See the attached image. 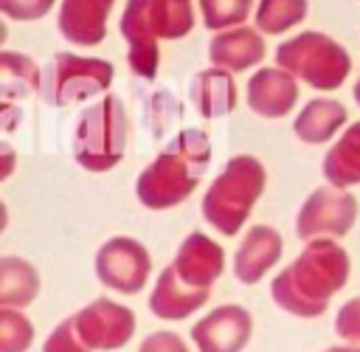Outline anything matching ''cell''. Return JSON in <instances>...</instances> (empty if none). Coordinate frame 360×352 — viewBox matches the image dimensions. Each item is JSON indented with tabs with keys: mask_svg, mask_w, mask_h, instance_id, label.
<instances>
[{
	"mask_svg": "<svg viewBox=\"0 0 360 352\" xmlns=\"http://www.w3.org/2000/svg\"><path fill=\"white\" fill-rule=\"evenodd\" d=\"M349 253L335 237H315L304 251L273 279V301L298 318H318L326 313L332 296L349 282Z\"/></svg>",
	"mask_w": 360,
	"mask_h": 352,
	"instance_id": "cell-1",
	"label": "cell"
},
{
	"mask_svg": "<svg viewBox=\"0 0 360 352\" xmlns=\"http://www.w3.org/2000/svg\"><path fill=\"white\" fill-rule=\"evenodd\" d=\"M211 163V138L202 130H180L158 158L138 175L135 194L141 206L166 211L191 197Z\"/></svg>",
	"mask_w": 360,
	"mask_h": 352,
	"instance_id": "cell-2",
	"label": "cell"
},
{
	"mask_svg": "<svg viewBox=\"0 0 360 352\" xmlns=\"http://www.w3.org/2000/svg\"><path fill=\"white\" fill-rule=\"evenodd\" d=\"M194 28L188 0H127L121 11V37L127 39V65L141 79H155L160 68V39H180Z\"/></svg>",
	"mask_w": 360,
	"mask_h": 352,
	"instance_id": "cell-3",
	"label": "cell"
},
{
	"mask_svg": "<svg viewBox=\"0 0 360 352\" xmlns=\"http://www.w3.org/2000/svg\"><path fill=\"white\" fill-rule=\"evenodd\" d=\"M264 186H267V172L262 161L253 155H233L202 194L205 222L225 237L239 234L253 206L259 203Z\"/></svg>",
	"mask_w": 360,
	"mask_h": 352,
	"instance_id": "cell-4",
	"label": "cell"
},
{
	"mask_svg": "<svg viewBox=\"0 0 360 352\" xmlns=\"http://www.w3.org/2000/svg\"><path fill=\"white\" fill-rule=\"evenodd\" d=\"M127 152V110L115 93H104L76 121L73 158L82 169L101 175L121 163Z\"/></svg>",
	"mask_w": 360,
	"mask_h": 352,
	"instance_id": "cell-5",
	"label": "cell"
},
{
	"mask_svg": "<svg viewBox=\"0 0 360 352\" xmlns=\"http://www.w3.org/2000/svg\"><path fill=\"white\" fill-rule=\"evenodd\" d=\"M276 65L312 90H338L352 70L349 51L323 31H301L276 48Z\"/></svg>",
	"mask_w": 360,
	"mask_h": 352,
	"instance_id": "cell-6",
	"label": "cell"
},
{
	"mask_svg": "<svg viewBox=\"0 0 360 352\" xmlns=\"http://www.w3.org/2000/svg\"><path fill=\"white\" fill-rule=\"evenodd\" d=\"M112 65L98 56H79L70 51H59L42 68L39 99L48 107H68L76 101H87L104 96L112 84Z\"/></svg>",
	"mask_w": 360,
	"mask_h": 352,
	"instance_id": "cell-7",
	"label": "cell"
},
{
	"mask_svg": "<svg viewBox=\"0 0 360 352\" xmlns=\"http://www.w3.org/2000/svg\"><path fill=\"white\" fill-rule=\"evenodd\" d=\"M357 200L352 191L338 186H321L307 194L295 217V234L309 242L315 237H346L357 220Z\"/></svg>",
	"mask_w": 360,
	"mask_h": 352,
	"instance_id": "cell-8",
	"label": "cell"
},
{
	"mask_svg": "<svg viewBox=\"0 0 360 352\" xmlns=\"http://www.w3.org/2000/svg\"><path fill=\"white\" fill-rule=\"evenodd\" d=\"M96 279L121 296H132L146 287L152 273V259L143 242L132 237H112L96 251Z\"/></svg>",
	"mask_w": 360,
	"mask_h": 352,
	"instance_id": "cell-9",
	"label": "cell"
},
{
	"mask_svg": "<svg viewBox=\"0 0 360 352\" xmlns=\"http://www.w3.org/2000/svg\"><path fill=\"white\" fill-rule=\"evenodd\" d=\"M76 329L82 341L93 352H112L132 341L135 335V313L118 301L96 298L79 313H73Z\"/></svg>",
	"mask_w": 360,
	"mask_h": 352,
	"instance_id": "cell-10",
	"label": "cell"
},
{
	"mask_svg": "<svg viewBox=\"0 0 360 352\" xmlns=\"http://www.w3.org/2000/svg\"><path fill=\"white\" fill-rule=\"evenodd\" d=\"M253 335V315L239 304H222L191 324L197 352H242Z\"/></svg>",
	"mask_w": 360,
	"mask_h": 352,
	"instance_id": "cell-11",
	"label": "cell"
},
{
	"mask_svg": "<svg viewBox=\"0 0 360 352\" xmlns=\"http://www.w3.org/2000/svg\"><path fill=\"white\" fill-rule=\"evenodd\" d=\"M172 268L180 276V282H186L188 287L211 290L214 282L225 270V253H222L219 242H214L202 231H191L180 242V248H177V253L172 259Z\"/></svg>",
	"mask_w": 360,
	"mask_h": 352,
	"instance_id": "cell-12",
	"label": "cell"
},
{
	"mask_svg": "<svg viewBox=\"0 0 360 352\" xmlns=\"http://www.w3.org/2000/svg\"><path fill=\"white\" fill-rule=\"evenodd\" d=\"M298 101V79L284 68H259L248 79V107L262 118H284Z\"/></svg>",
	"mask_w": 360,
	"mask_h": 352,
	"instance_id": "cell-13",
	"label": "cell"
},
{
	"mask_svg": "<svg viewBox=\"0 0 360 352\" xmlns=\"http://www.w3.org/2000/svg\"><path fill=\"white\" fill-rule=\"evenodd\" d=\"M115 0H59L56 28L70 45H98L107 37V17Z\"/></svg>",
	"mask_w": 360,
	"mask_h": 352,
	"instance_id": "cell-14",
	"label": "cell"
},
{
	"mask_svg": "<svg viewBox=\"0 0 360 352\" xmlns=\"http://www.w3.org/2000/svg\"><path fill=\"white\" fill-rule=\"evenodd\" d=\"M264 54H267L264 37L259 28H250V25H233V28L217 31L208 42V62L231 73L256 68L264 59Z\"/></svg>",
	"mask_w": 360,
	"mask_h": 352,
	"instance_id": "cell-15",
	"label": "cell"
},
{
	"mask_svg": "<svg viewBox=\"0 0 360 352\" xmlns=\"http://www.w3.org/2000/svg\"><path fill=\"white\" fill-rule=\"evenodd\" d=\"M281 234L273 225H250L233 253V276L242 284H256L281 259Z\"/></svg>",
	"mask_w": 360,
	"mask_h": 352,
	"instance_id": "cell-16",
	"label": "cell"
},
{
	"mask_svg": "<svg viewBox=\"0 0 360 352\" xmlns=\"http://www.w3.org/2000/svg\"><path fill=\"white\" fill-rule=\"evenodd\" d=\"M208 296H211V290H194V287H188L186 282H180V276L174 273V268L166 265L158 273L155 287L149 293V310L160 321H183V318L194 315L208 301Z\"/></svg>",
	"mask_w": 360,
	"mask_h": 352,
	"instance_id": "cell-17",
	"label": "cell"
},
{
	"mask_svg": "<svg viewBox=\"0 0 360 352\" xmlns=\"http://www.w3.org/2000/svg\"><path fill=\"white\" fill-rule=\"evenodd\" d=\"M191 104L202 118H225L233 113L239 93H236V82L233 73L225 68H205L200 73H194L191 87H188Z\"/></svg>",
	"mask_w": 360,
	"mask_h": 352,
	"instance_id": "cell-18",
	"label": "cell"
},
{
	"mask_svg": "<svg viewBox=\"0 0 360 352\" xmlns=\"http://www.w3.org/2000/svg\"><path fill=\"white\" fill-rule=\"evenodd\" d=\"M346 121L349 113L338 99H312L295 115L292 130L304 144H326L338 135L340 127H346Z\"/></svg>",
	"mask_w": 360,
	"mask_h": 352,
	"instance_id": "cell-19",
	"label": "cell"
},
{
	"mask_svg": "<svg viewBox=\"0 0 360 352\" xmlns=\"http://www.w3.org/2000/svg\"><path fill=\"white\" fill-rule=\"evenodd\" d=\"M323 177L338 189L360 183V121L349 124L323 155Z\"/></svg>",
	"mask_w": 360,
	"mask_h": 352,
	"instance_id": "cell-20",
	"label": "cell"
},
{
	"mask_svg": "<svg viewBox=\"0 0 360 352\" xmlns=\"http://www.w3.org/2000/svg\"><path fill=\"white\" fill-rule=\"evenodd\" d=\"M39 296V270L22 256L0 259V307L25 310Z\"/></svg>",
	"mask_w": 360,
	"mask_h": 352,
	"instance_id": "cell-21",
	"label": "cell"
},
{
	"mask_svg": "<svg viewBox=\"0 0 360 352\" xmlns=\"http://www.w3.org/2000/svg\"><path fill=\"white\" fill-rule=\"evenodd\" d=\"M42 87V68L17 51H3L0 54V93L3 101H17L28 96H39Z\"/></svg>",
	"mask_w": 360,
	"mask_h": 352,
	"instance_id": "cell-22",
	"label": "cell"
},
{
	"mask_svg": "<svg viewBox=\"0 0 360 352\" xmlns=\"http://www.w3.org/2000/svg\"><path fill=\"white\" fill-rule=\"evenodd\" d=\"M307 11H309L307 0H256L253 20L262 34L276 37V34H284L292 25L304 23Z\"/></svg>",
	"mask_w": 360,
	"mask_h": 352,
	"instance_id": "cell-23",
	"label": "cell"
},
{
	"mask_svg": "<svg viewBox=\"0 0 360 352\" xmlns=\"http://www.w3.org/2000/svg\"><path fill=\"white\" fill-rule=\"evenodd\" d=\"M256 0H200L202 25L211 31H225L233 25H245Z\"/></svg>",
	"mask_w": 360,
	"mask_h": 352,
	"instance_id": "cell-24",
	"label": "cell"
},
{
	"mask_svg": "<svg viewBox=\"0 0 360 352\" xmlns=\"http://www.w3.org/2000/svg\"><path fill=\"white\" fill-rule=\"evenodd\" d=\"M34 324L20 307H0V352H28Z\"/></svg>",
	"mask_w": 360,
	"mask_h": 352,
	"instance_id": "cell-25",
	"label": "cell"
},
{
	"mask_svg": "<svg viewBox=\"0 0 360 352\" xmlns=\"http://www.w3.org/2000/svg\"><path fill=\"white\" fill-rule=\"evenodd\" d=\"M42 352H93V349L82 341V335H79V329H76V321H73V315H70V318L59 321V324L51 329V335H48L45 344H42Z\"/></svg>",
	"mask_w": 360,
	"mask_h": 352,
	"instance_id": "cell-26",
	"label": "cell"
},
{
	"mask_svg": "<svg viewBox=\"0 0 360 352\" xmlns=\"http://www.w3.org/2000/svg\"><path fill=\"white\" fill-rule=\"evenodd\" d=\"M56 0H0V11L8 20H20V23H34L42 20Z\"/></svg>",
	"mask_w": 360,
	"mask_h": 352,
	"instance_id": "cell-27",
	"label": "cell"
},
{
	"mask_svg": "<svg viewBox=\"0 0 360 352\" xmlns=\"http://www.w3.org/2000/svg\"><path fill=\"white\" fill-rule=\"evenodd\" d=\"M335 335L343 338L346 344H360V296L349 298L335 318Z\"/></svg>",
	"mask_w": 360,
	"mask_h": 352,
	"instance_id": "cell-28",
	"label": "cell"
},
{
	"mask_svg": "<svg viewBox=\"0 0 360 352\" xmlns=\"http://www.w3.org/2000/svg\"><path fill=\"white\" fill-rule=\"evenodd\" d=\"M138 352H188L186 341L177 335V332H169V329H160V332H152L141 341Z\"/></svg>",
	"mask_w": 360,
	"mask_h": 352,
	"instance_id": "cell-29",
	"label": "cell"
},
{
	"mask_svg": "<svg viewBox=\"0 0 360 352\" xmlns=\"http://www.w3.org/2000/svg\"><path fill=\"white\" fill-rule=\"evenodd\" d=\"M0 155H3V169H0V180H8L11 177V172H14V166H17V155H14V149H11V144H0Z\"/></svg>",
	"mask_w": 360,
	"mask_h": 352,
	"instance_id": "cell-30",
	"label": "cell"
},
{
	"mask_svg": "<svg viewBox=\"0 0 360 352\" xmlns=\"http://www.w3.org/2000/svg\"><path fill=\"white\" fill-rule=\"evenodd\" d=\"M3 127H6V132H11L14 127H17V118H20V113H17V107H14V101H3Z\"/></svg>",
	"mask_w": 360,
	"mask_h": 352,
	"instance_id": "cell-31",
	"label": "cell"
},
{
	"mask_svg": "<svg viewBox=\"0 0 360 352\" xmlns=\"http://www.w3.org/2000/svg\"><path fill=\"white\" fill-rule=\"evenodd\" d=\"M323 352H360V346H329Z\"/></svg>",
	"mask_w": 360,
	"mask_h": 352,
	"instance_id": "cell-32",
	"label": "cell"
},
{
	"mask_svg": "<svg viewBox=\"0 0 360 352\" xmlns=\"http://www.w3.org/2000/svg\"><path fill=\"white\" fill-rule=\"evenodd\" d=\"M352 96H354V101H357V104H360V79H357V82H354V90H352Z\"/></svg>",
	"mask_w": 360,
	"mask_h": 352,
	"instance_id": "cell-33",
	"label": "cell"
}]
</instances>
